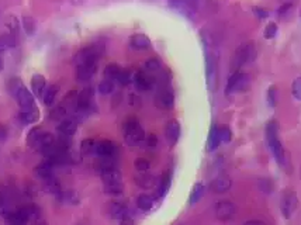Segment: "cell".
<instances>
[{
    "mask_svg": "<svg viewBox=\"0 0 301 225\" xmlns=\"http://www.w3.org/2000/svg\"><path fill=\"white\" fill-rule=\"evenodd\" d=\"M266 139H268V144H269L270 149L273 152L277 162L280 165H284L286 163V152H284V148L279 139V127H277L276 121H269V124L266 125Z\"/></svg>",
    "mask_w": 301,
    "mask_h": 225,
    "instance_id": "obj_1",
    "label": "cell"
},
{
    "mask_svg": "<svg viewBox=\"0 0 301 225\" xmlns=\"http://www.w3.org/2000/svg\"><path fill=\"white\" fill-rule=\"evenodd\" d=\"M123 132H124V138H126L127 144L132 145V146L144 142L145 137H146L142 127L139 125L138 120L135 119H128L124 121Z\"/></svg>",
    "mask_w": 301,
    "mask_h": 225,
    "instance_id": "obj_2",
    "label": "cell"
},
{
    "mask_svg": "<svg viewBox=\"0 0 301 225\" xmlns=\"http://www.w3.org/2000/svg\"><path fill=\"white\" fill-rule=\"evenodd\" d=\"M103 51H104V47L101 44H93L86 48H82L75 55L76 66L85 65V63H97V59L100 58Z\"/></svg>",
    "mask_w": 301,
    "mask_h": 225,
    "instance_id": "obj_3",
    "label": "cell"
},
{
    "mask_svg": "<svg viewBox=\"0 0 301 225\" xmlns=\"http://www.w3.org/2000/svg\"><path fill=\"white\" fill-rule=\"evenodd\" d=\"M256 58V48L253 44H245L241 45L235 56H234V61H232V66H234V72H238V69L244 65V63L252 62L253 59Z\"/></svg>",
    "mask_w": 301,
    "mask_h": 225,
    "instance_id": "obj_4",
    "label": "cell"
},
{
    "mask_svg": "<svg viewBox=\"0 0 301 225\" xmlns=\"http://www.w3.org/2000/svg\"><path fill=\"white\" fill-rule=\"evenodd\" d=\"M249 83V79H248V75L246 73H242V72H234L230 79H228V83H227V93H234V92H239V90H244Z\"/></svg>",
    "mask_w": 301,
    "mask_h": 225,
    "instance_id": "obj_5",
    "label": "cell"
},
{
    "mask_svg": "<svg viewBox=\"0 0 301 225\" xmlns=\"http://www.w3.org/2000/svg\"><path fill=\"white\" fill-rule=\"evenodd\" d=\"M297 206H298V199H297V196L293 192H286V193L283 194L280 208H282V213L284 215V218H290L291 214L295 211Z\"/></svg>",
    "mask_w": 301,
    "mask_h": 225,
    "instance_id": "obj_6",
    "label": "cell"
},
{
    "mask_svg": "<svg viewBox=\"0 0 301 225\" xmlns=\"http://www.w3.org/2000/svg\"><path fill=\"white\" fill-rule=\"evenodd\" d=\"M134 85H135V88L141 90V92H146V90H150L152 86H154V83H155V78L148 73V72H145V70H138L135 75H134Z\"/></svg>",
    "mask_w": 301,
    "mask_h": 225,
    "instance_id": "obj_7",
    "label": "cell"
},
{
    "mask_svg": "<svg viewBox=\"0 0 301 225\" xmlns=\"http://www.w3.org/2000/svg\"><path fill=\"white\" fill-rule=\"evenodd\" d=\"M155 104L162 110H169L175 104V96L172 93V90L168 88H162L157 93L155 97Z\"/></svg>",
    "mask_w": 301,
    "mask_h": 225,
    "instance_id": "obj_8",
    "label": "cell"
},
{
    "mask_svg": "<svg viewBox=\"0 0 301 225\" xmlns=\"http://www.w3.org/2000/svg\"><path fill=\"white\" fill-rule=\"evenodd\" d=\"M92 100H93V89L86 88L78 94V101H76V111L78 113H88L92 107Z\"/></svg>",
    "mask_w": 301,
    "mask_h": 225,
    "instance_id": "obj_9",
    "label": "cell"
},
{
    "mask_svg": "<svg viewBox=\"0 0 301 225\" xmlns=\"http://www.w3.org/2000/svg\"><path fill=\"white\" fill-rule=\"evenodd\" d=\"M215 214H217V218L221 219V221H228L235 214V206L228 200L218 201L217 206H215Z\"/></svg>",
    "mask_w": 301,
    "mask_h": 225,
    "instance_id": "obj_10",
    "label": "cell"
},
{
    "mask_svg": "<svg viewBox=\"0 0 301 225\" xmlns=\"http://www.w3.org/2000/svg\"><path fill=\"white\" fill-rule=\"evenodd\" d=\"M96 155L101 157H117V145L113 141L103 139L96 144Z\"/></svg>",
    "mask_w": 301,
    "mask_h": 225,
    "instance_id": "obj_11",
    "label": "cell"
},
{
    "mask_svg": "<svg viewBox=\"0 0 301 225\" xmlns=\"http://www.w3.org/2000/svg\"><path fill=\"white\" fill-rule=\"evenodd\" d=\"M165 135H166V139L169 145H176V142L179 141V137H180V124L177 120H170L169 123L166 124V128H165Z\"/></svg>",
    "mask_w": 301,
    "mask_h": 225,
    "instance_id": "obj_12",
    "label": "cell"
},
{
    "mask_svg": "<svg viewBox=\"0 0 301 225\" xmlns=\"http://www.w3.org/2000/svg\"><path fill=\"white\" fill-rule=\"evenodd\" d=\"M231 184L232 181L228 176L221 175L214 179L210 188H211V190H213L214 193H225V192H228V190L231 189Z\"/></svg>",
    "mask_w": 301,
    "mask_h": 225,
    "instance_id": "obj_13",
    "label": "cell"
},
{
    "mask_svg": "<svg viewBox=\"0 0 301 225\" xmlns=\"http://www.w3.org/2000/svg\"><path fill=\"white\" fill-rule=\"evenodd\" d=\"M40 119V110L37 108V106L30 107H23L21 111H20V120L25 123V124H32Z\"/></svg>",
    "mask_w": 301,
    "mask_h": 225,
    "instance_id": "obj_14",
    "label": "cell"
},
{
    "mask_svg": "<svg viewBox=\"0 0 301 225\" xmlns=\"http://www.w3.org/2000/svg\"><path fill=\"white\" fill-rule=\"evenodd\" d=\"M96 66L97 63H85V65H79L78 70H76V78L78 81L86 82L90 78H93V75L96 73Z\"/></svg>",
    "mask_w": 301,
    "mask_h": 225,
    "instance_id": "obj_15",
    "label": "cell"
},
{
    "mask_svg": "<svg viewBox=\"0 0 301 225\" xmlns=\"http://www.w3.org/2000/svg\"><path fill=\"white\" fill-rule=\"evenodd\" d=\"M135 183H137L141 189L149 190V189H154L157 186L158 180L155 176H152L149 175L148 172H145V173H139V175L135 176Z\"/></svg>",
    "mask_w": 301,
    "mask_h": 225,
    "instance_id": "obj_16",
    "label": "cell"
},
{
    "mask_svg": "<svg viewBox=\"0 0 301 225\" xmlns=\"http://www.w3.org/2000/svg\"><path fill=\"white\" fill-rule=\"evenodd\" d=\"M78 130V123H76L73 119H63L62 121H59V124H58V131L61 132L62 135L65 137H70V135H73Z\"/></svg>",
    "mask_w": 301,
    "mask_h": 225,
    "instance_id": "obj_17",
    "label": "cell"
},
{
    "mask_svg": "<svg viewBox=\"0 0 301 225\" xmlns=\"http://www.w3.org/2000/svg\"><path fill=\"white\" fill-rule=\"evenodd\" d=\"M110 215L111 218L116 219H124L128 215V207L121 203V201H113L110 204Z\"/></svg>",
    "mask_w": 301,
    "mask_h": 225,
    "instance_id": "obj_18",
    "label": "cell"
},
{
    "mask_svg": "<svg viewBox=\"0 0 301 225\" xmlns=\"http://www.w3.org/2000/svg\"><path fill=\"white\" fill-rule=\"evenodd\" d=\"M130 45L131 48L138 51L148 50L150 47V40L145 34H135L130 38Z\"/></svg>",
    "mask_w": 301,
    "mask_h": 225,
    "instance_id": "obj_19",
    "label": "cell"
},
{
    "mask_svg": "<svg viewBox=\"0 0 301 225\" xmlns=\"http://www.w3.org/2000/svg\"><path fill=\"white\" fill-rule=\"evenodd\" d=\"M16 99L19 101L21 108H23V107L34 106V94H32L30 90H27L24 86H21V88L19 89V92L16 94Z\"/></svg>",
    "mask_w": 301,
    "mask_h": 225,
    "instance_id": "obj_20",
    "label": "cell"
},
{
    "mask_svg": "<svg viewBox=\"0 0 301 225\" xmlns=\"http://www.w3.org/2000/svg\"><path fill=\"white\" fill-rule=\"evenodd\" d=\"M101 179L104 184H110V183H121V172L117 168H110L103 170L100 173Z\"/></svg>",
    "mask_w": 301,
    "mask_h": 225,
    "instance_id": "obj_21",
    "label": "cell"
},
{
    "mask_svg": "<svg viewBox=\"0 0 301 225\" xmlns=\"http://www.w3.org/2000/svg\"><path fill=\"white\" fill-rule=\"evenodd\" d=\"M35 173L38 175V177H41L43 180H45V179H48L51 176H54V165L50 161L45 159L35 168Z\"/></svg>",
    "mask_w": 301,
    "mask_h": 225,
    "instance_id": "obj_22",
    "label": "cell"
},
{
    "mask_svg": "<svg viewBox=\"0 0 301 225\" xmlns=\"http://www.w3.org/2000/svg\"><path fill=\"white\" fill-rule=\"evenodd\" d=\"M47 81L43 75H34L31 79V90L35 96H43Z\"/></svg>",
    "mask_w": 301,
    "mask_h": 225,
    "instance_id": "obj_23",
    "label": "cell"
},
{
    "mask_svg": "<svg viewBox=\"0 0 301 225\" xmlns=\"http://www.w3.org/2000/svg\"><path fill=\"white\" fill-rule=\"evenodd\" d=\"M58 200L62 201V203H65V204H78L79 203V196H78V193H76L75 190H65V192H61L59 193V196H57Z\"/></svg>",
    "mask_w": 301,
    "mask_h": 225,
    "instance_id": "obj_24",
    "label": "cell"
},
{
    "mask_svg": "<svg viewBox=\"0 0 301 225\" xmlns=\"http://www.w3.org/2000/svg\"><path fill=\"white\" fill-rule=\"evenodd\" d=\"M154 203H155V200L149 194H139L138 199H137V206L142 211H149L150 208L154 207Z\"/></svg>",
    "mask_w": 301,
    "mask_h": 225,
    "instance_id": "obj_25",
    "label": "cell"
},
{
    "mask_svg": "<svg viewBox=\"0 0 301 225\" xmlns=\"http://www.w3.org/2000/svg\"><path fill=\"white\" fill-rule=\"evenodd\" d=\"M220 142V131H218L217 125H213L211 130H210V134H208V149H217V146H218Z\"/></svg>",
    "mask_w": 301,
    "mask_h": 225,
    "instance_id": "obj_26",
    "label": "cell"
},
{
    "mask_svg": "<svg viewBox=\"0 0 301 225\" xmlns=\"http://www.w3.org/2000/svg\"><path fill=\"white\" fill-rule=\"evenodd\" d=\"M45 188L47 190L50 192V193L55 194V196H59V193L62 192V188H61V184H59V181L55 176H51L48 179H45Z\"/></svg>",
    "mask_w": 301,
    "mask_h": 225,
    "instance_id": "obj_27",
    "label": "cell"
},
{
    "mask_svg": "<svg viewBox=\"0 0 301 225\" xmlns=\"http://www.w3.org/2000/svg\"><path fill=\"white\" fill-rule=\"evenodd\" d=\"M57 93H58L57 85H51V86H48V88L45 89L44 94H43V99H44L45 106H51V104L55 101Z\"/></svg>",
    "mask_w": 301,
    "mask_h": 225,
    "instance_id": "obj_28",
    "label": "cell"
},
{
    "mask_svg": "<svg viewBox=\"0 0 301 225\" xmlns=\"http://www.w3.org/2000/svg\"><path fill=\"white\" fill-rule=\"evenodd\" d=\"M43 132H44V130H43V128H40V127H35L34 130L30 131L28 138H27V142H28V145H30L31 148H35V149H37L38 142H40V138H41V135H43Z\"/></svg>",
    "mask_w": 301,
    "mask_h": 225,
    "instance_id": "obj_29",
    "label": "cell"
},
{
    "mask_svg": "<svg viewBox=\"0 0 301 225\" xmlns=\"http://www.w3.org/2000/svg\"><path fill=\"white\" fill-rule=\"evenodd\" d=\"M120 72H121V68H120L117 63H110V65H107L106 69H104V78L113 82L117 81Z\"/></svg>",
    "mask_w": 301,
    "mask_h": 225,
    "instance_id": "obj_30",
    "label": "cell"
},
{
    "mask_svg": "<svg viewBox=\"0 0 301 225\" xmlns=\"http://www.w3.org/2000/svg\"><path fill=\"white\" fill-rule=\"evenodd\" d=\"M16 47V38L14 34H6V35H0V52L6 51L7 48Z\"/></svg>",
    "mask_w": 301,
    "mask_h": 225,
    "instance_id": "obj_31",
    "label": "cell"
},
{
    "mask_svg": "<svg viewBox=\"0 0 301 225\" xmlns=\"http://www.w3.org/2000/svg\"><path fill=\"white\" fill-rule=\"evenodd\" d=\"M96 141L94 139H83L81 144V151L85 154V155H92V154H96Z\"/></svg>",
    "mask_w": 301,
    "mask_h": 225,
    "instance_id": "obj_32",
    "label": "cell"
},
{
    "mask_svg": "<svg viewBox=\"0 0 301 225\" xmlns=\"http://www.w3.org/2000/svg\"><path fill=\"white\" fill-rule=\"evenodd\" d=\"M169 188H170V175L169 173H165V175L162 176V179H161L159 183H158V194H159V196H165L166 192L169 190Z\"/></svg>",
    "mask_w": 301,
    "mask_h": 225,
    "instance_id": "obj_33",
    "label": "cell"
},
{
    "mask_svg": "<svg viewBox=\"0 0 301 225\" xmlns=\"http://www.w3.org/2000/svg\"><path fill=\"white\" fill-rule=\"evenodd\" d=\"M161 68H162L161 61L157 58H150L145 62V72H148V73H157L161 70Z\"/></svg>",
    "mask_w": 301,
    "mask_h": 225,
    "instance_id": "obj_34",
    "label": "cell"
},
{
    "mask_svg": "<svg viewBox=\"0 0 301 225\" xmlns=\"http://www.w3.org/2000/svg\"><path fill=\"white\" fill-rule=\"evenodd\" d=\"M203 193H204V186L201 183L195 184V188L192 190V194H190V204H196L203 197Z\"/></svg>",
    "mask_w": 301,
    "mask_h": 225,
    "instance_id": "obj_35",
    "label": "cell"
},
{
    "mask_svg": "<svg viewBox=\"0 0 301 225\" xmlns=\"http://www.w3.org/2000/svg\"><path fill=\"white\" fill-rule=\"evenodd\" d=\"M132 79H134V75L131 73V70L121 69L119 78H117V82H119L121 86H127V85H130V83H131Z\"/></svg>",
    "mask_w": 301,
    "mask_h": 225,
    "instance_id": "obj_36",
    "label": "cell"
},
{
    "mask_svg": "<svg viewBox=\"0 0 301 225\" xmlns=\"http://www.w3.org/2000/svg\"><path fill=\"white\" fill-rule=\"evenodd\" d=\"M66 116H68V110L62 106L57 107V108H54L51 111V119L54 120V121H58V123L62 121L63 119H66Z\"/></svg>",
    "mask_w": 301,
    "mask_h": 225,
    "instance_id": "obj_37",
    "label": "cell"
},
{
    "mask_svg": "<svg viewBox=\"0 0 301 225\" xmlns=\"http://www.w3.org/2000/svg\"><path fill=\"white\" fill-rule=\"evenodd\" d=\"M104 190L107 194H113V196H120L123 193V181L121 183H110V184H104Z\"/></svg>",
    "mask_w": 301,
    "mask_h": 225,
    "instance_id": "obj_38",
    "label": "cell"
},
{
    "mask_svg": "<svg viewBox=\"0 0 301 225\" xmlns=\"http://www.w3.org/2000/svg\"><path fill=\"white\" fill-rule=\"evenodd\" d=\"M114 90V82L110 79H104L99 83V92L101 94H110Z\"/></svg>",
    "mask_w": 301,
    "mask_h": 225,
    "instance_id": "obj_39",
    "label": "cell"
},
{
    "mask_svg": "<svg viewBox=\"0 0 301 225\" xmlns=\"http://www.w3.org/2000/svg\"><path fill=\"white\" fill-rule=\"evenodd\" d=\"M23 27H24L25 32L28 34V35H31L35 31V21L31 17H24L23 19Z\"/></svg>",
    "mask_w": 301,
    "mask_h": 225,
    "instance_id": "obj_40",
    "label": "cell"
},
{
    "mask_svg": "<svg viewBox=\"0 0 301 225\" xmlns=\"http://www.w3.org/2000/svg\"><path fill=\"white\" fill-rule=\"evenodd\" d=\"M276 34H277V24H276V23H269V24L265 27V31H264L265 38L270 40V38L276 37Z\"/></svg>",
    "mask_w": 301,
    "mask_h": 225,
    "instance_id": "obj_41",
    "label": "cell"
},
{
    "mask_svg": "<svg viewBox=\"0 0 301 225\" xmlns=\"http://www.w3.org/2000/svg\"><path fill=\"white\" fill-rule=\"evenodd\" d=\"M268 101L272 107H275L277 104V89L276 86H270L268 90Z\"/></svg>",
    "mask_w": 301,
    "mask_h": 225,
    "instance_id": "obj_42",
    "label": "cell"
},
{
    "mask_svg": "<svg viewBox=\"0 0 301 225\" xmlns=\"http://www.w3.org/2000/svg\"><path fill=\"white\" fill-rule=\"evenodd\" d=\"M135 169L138 170L139 173H145V172H148V169H149V162H148L146 159L139 158V159L135 161Z\"/></svg>",
    "mask_w": 301,
    "mask_h": 225,
    "instance_id": "obj_43",
    "label": "cell"
},
{
    "mask_svg": "<svg viewBox=\"0 0 301 225\" xmlns=\"http://www.w3.org/2000/svg\"><path fill=\"white\" fill-rule=\"evenodd\" d=\"M291 92H293V96H294L297 100H301V76L293 82Z\"/></svg>",
    "mask_w": 301,
    "mask_h": 225,
    "instance_id": "obj_44",
    "label": "cell"
},
{
    "mask_svg": "<svg viewBox=\"0 0 301 225\" xmlns=\"http://www.w3.org/2000/svg\"><path fill=\"white\" fill-rule=\"evenodd\" d=\"M220 131V141L221 142H230L232 139V132L228 127H222L218 130Z\"/></svg>",
    "mask_w": 301,
    "mask_h": 225,
    "instance_id": "obj_45",
    "label": "cell"
},
{
    "mask_svg": "<svg viewBox=\"0 0 301 225\" xmlns=\"http://www.w3.org/2000/svg\"><path fill=\"white\" fill-rule=\"evenodd\" d=\"M145 145L149 148V149H155L158 146V138L157 135H154V134H149V135H146L145 137Z\"/></svg>",
    "mask_w": 301,
    "mask_h": 225,
    "instance_id": "obj_46",
    "label": "cell"
},
{
    "mask_svg": "<svg viewBox=\"0 0 301 225\" xmlns=\"http://www.w3.org/2000/svg\"><path fill=\"white\" fill-rule=\"evenodd\" d=\"M253 12L256 14L257 17H260V19H266L268 16H269V12L266 10V9H262V7H253Z\"/></svg>",
    "mask_w": 301,
    "mask_h": 225,
    "instance_id": "obj_47",
    "label": "cell"
},
{
    "mask_svg": "<svg viewBox=\"0 0 301 225\" xmlns=\"http://www.w3.org/2000/svg\"><path fill=\"white\" fill-rule=\"evenodd\" d=\"M291 7H293V5L291 3H286V5H283L279 10H277V13H279V16H284V14H287V13L291 10Z\"/></svg>",
    "mask_w": 301,
    "mask_h": 225,
    "instance_id": "obj_48",
    "label": "cell"
},
{
    "mask_svg": "<svg viewBox=\"0 0 301 225\" xmlns=\"http://www.w3.org/2000/svg\"><path fill=\"white\" fill-rule=\"evenodd\" d=\"M7 137V128L3 124H0V141L6 139Z\"/></svg>",
    "mask_w": 301,
    "mask_h": 225,
    "instance_id": "obj_49",
    "label": "cell"
},
{
    "mask_svg": "<svg viewBox=\"0 0 301 225\" xmlns=\"http://www.w3.org/2000/svg\"><path fill=\"white\" fill-rule=\"evenodd\" d=\"M120 225H135L134 224V221H132L131 218H124V219H121V222H120Z\"/></svg>",
    "mask_w": 301,
    "mask_h": 225,
    "instance_id": "obj_50",
    "label": "cell"
},
{
    "mask_svg": "<svg viewBox=\"0 0 301 225\" xmlns=\"http://www.w3.org/2000/svg\"><path fill=\"white\" fill-rule=\"evenodd\" d=\"M245 225H264L260 221H248Z\"/></svg>",
    "mask_w": 301,
    "mask_h": 225,
    "instance_id": "obj_51",
    "label": "cell"
},
{
    "mask_svg": "<svg viewBox=\"0 0 301 225\" xmlns=\"http://www.w3.org/2000/svg\"><path fill=\"white\" fill-rule=\"evenodd\" d=\"M3 69V61H2V58H0V70Z\"/></svg>",
    "mask_w": 301,
    "mask_h": 225,
    "instance_id": "obj_52",
    "label": "cell"
},
{
    "mask_svg": "<svg viewBox=\"0 0 301 225\" xmlns=\"http://www.w3.org/2000/svg\"><path fill=\"white\" fill-rule=\"evenodd\" d=\"M40 225H48V224H47V222H41V224H40Z\"/></svg>",
    "mask_w": 301,
    "mask_h": 225,
    "instance_id": "obj_53",
    "label": "cell"
}]
</instances>
